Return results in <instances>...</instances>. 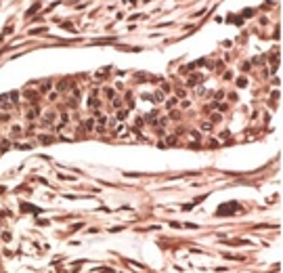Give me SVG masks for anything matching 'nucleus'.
I'll list each match as a JSON object with an SVG mask.
<instances>
[{"label":"nucleus","instance_id":"f257e3e1","mask_svg":"<svg viewBox=\"0 0 283 273\" xmlns=\"http://www.w3.org/2000/svg\"><path fill=\"white\" fill-rule=\"evenodd\" d=\"M235 210H239V206H222L218 212H235Z\"/></svg>","mask_w":283,"mask_h":273}]
</instances>
